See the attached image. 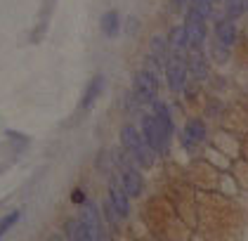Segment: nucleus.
Instances as JSON below:
<instances>
[{"label": "nucleus", "mask_w": 248, "mask_h": 241, "mask_svg": "<svg viewBox=\"0 0 248 241\" xmlns=\"http://www.w3.org/2000/svg\"><path fill=\"white\" fill-rule=\"evenodd\" d=\"M121 142H123V147L130 151V156H133L140 166L149 168L154 163V154H156V151L149 147V142L144 140V135H140V132L135 130V126H123V128H121Z\"/></svg>", "instance_id": "f257e3e1"}, {"label": "nucleus", "mask_w": 248, "mask_h": 241, "mask_svg": "<svg viewBox=\"0 0 248 241\" xmlns=\"http://www.w3.org/2000/svg\"><path fill=\"white\" fill-rule=\"evenodd\" d=\"M187 74H189V64L187 59L182 57V52H172L166 62V80H168V88L172 93H180L187 83Z\"/></svg>", "instance_id": "f03ea898"}, {"label": "nucleus", "mask_w": 248, "mask_h": 241, "mask_svg": "<svg viewBox=\"0 0 248 241\" xmlns=\"http://www.w3.org/2000/svg\"><path fill=\"white\" fill-rule=\"evenodd\" d=\"M142 135H144V140L149 142V147H152L156 154L168 151L170 135L161 128V123H158V118H156L154 113L152 116H144V121H142Z\"/></svg>", "instance_id": "7ed1b4c3"}, {"label": "nucleus", "mask_w": 248, "mask_h": 241, "mask_svg": "<svg viewBox=\"0 0 248 241\" xmlns=\"http://www.w3.org/2000/svg\"><path fill=\"white\" fill-rule=\"evenodd\" d=\"M203 15L191 5L187 10V19H185V31H187V43H189V50H201L203 40H206V21Z\"/></svg>", "instance_id": "20e7f679"}, {"label": "nucleus", "mask_w": 248, "mask_h": 241, "mask_svg": "<svg viewBox=\"0 0 248 241\" xmlns=\"http://www.w3.org/2000/svg\"><path fill=\"white\" fill-rule=\"evenodd\" d=\"M133 90H135V97H137L140 102L154 104L156 97H158V80H156V74H154V71H137Z\"/></svg>", "instance_id": "39448f33"}, {"label": "nucleus", "mask_w": 248, "mask_h": 241, "mask_svg": "<svg viewBox=\"0 0 248 241\" xmlns=\"http://www.w3.org/2000/svg\"><path fill=\"white\" fill-rule=\"evenodd\" d=\"M128 199H130V196H128L123 182H118L114 177V180L109 182V201L114 204L118 218H128V213H130V201H128Z\"/></svg>", "instance_id": "423d86ee"}, {"label": "nucleus", "mask_w": 248, "mask_h": 241, "mask_svg": "<svg viewBox=\"0 0 248 241\" xmlns=\"http://www.w3.org/2000/svg\"><path fill=\"white\" fill-rule=\"evenodd\" d=\"M215 40L222 48H232L234 45V40H236V26H234L232 19L217 21V26H215Z\"/></svg>", "instance_id": "0eeeda50"}, {"label": "nucleus", "mask_w": 248, "mask_h": 241, "mask_svg": "<svg viewBox=\"0 0 248 241\" xmlns=\"http://www.w3.org/2000/svg\"><path fill=\"white\" fill-rule=\"evenodd\" d=\"M203 137H206V126H203V121L194 118V121H189V123L185 126V147L191 149L194 145L203 142Z\"/></svg>", "instance_id": "6e6552de"}, {"label": "nucleus", "mask_w": 248, "mask_h": 241, "mask_svg": "<svg viewBox=\"0 0 248 241\" xmlns=\"http://www.w3.org/2000/svg\"><path fill=\"white\" fill-rule=\"evenodd\" d=\"M123 187H125V192H128V196H140L142 194V189H144V182H142V175L133 170V168H128L125 173H123Z\"/></svg>", "instance_id": "1a4fd4ad"}, {"label": "nucleus", "mask_w": 248, "mask_h": 241, "mask_svg": "<svg viewBox=\"0 0 248 241\" xmlns=\"http://www.w3.org/2000/svg\"><path fill=\"white\" fill-rule=\"evenodd\" d=\"M69 237L71 241H95L97 234L83 220H78V223H69Z\"/></svg>", "instance_id": "9d476101"}, {"label": "nucleus", "mask_w": 248, "mask_h": 241, "mask_svg": "<svg viewBox=\"0 0 248 241\" xmlns=\"http://www.w3.org/2000/svg\"><path fill=\"white\" fill-rule=\"evenodd\" d=\"M189 74L196 80H203L208 76V64H206V59H203V55L199 50H194V55L189 57Z\"/></svg>", "instance_id": "9b49d317"}, {"label": "nucleus", "mask_w": 248, "mask_h": 241, "mask_svg": "<svg viewBox=\"0 0 248 241\" xmlns=\"http://www.w3.org/2000/svg\"><path fill=\"white\" fill-rule=\"evenodd\" d=\"M168 45H170L175 52H185V50L189 48L185 26H177V29H172V31H170V38H168Z\"/></svg>", "instance_id": "f8f14e48"}, {"label": "nucleus", "mask_w": 248, "mask_h": 241, "mask_svg": "<svg viewBox=\"0 0 248 241\" xmlns=\"http://www.w3.org/2000/svg\"><path fill=\"white\" fill-rule=\"evenodd\" d=\"M154 116L158 118L161 128L166 130L168 135H172V118H170V112H168V107H166V104H161V102H154Z\"/></svg>", "instance_id": "ddd939ff"}, {"label": "nucleus", "mask_w": 248, "mask_h": 241, "mask_svg": "<svg viewBox=\"0 0 248 241\" xmlns=\"http://www.w3.org/2000/svg\"><path fill=\"white\" fill-rule=\"evenodd\" d=\"M102 83H104V80L97 76L95 80L90 83V88L85 90V97H83V102H80V109H83V112H88V109L93 107V102L97 99V95H99V90H102Z\"/></svg>", "instance_id": "4468645a"}, {"label": "nucleus", "mask_w": 248, "mask_h": 241, "mask_svg": "<svg viewBox=\"0 0 248 241\" xmlns=\"http://www.w3.org/2000/svg\"><path fill=\"white\" fill-rule=\"evenodd\" d=\"M19 218H21L19 210H12V213H7V215L0 220V239H2V237H5V234H7L12 227H15V225L19 223Z\"/></svg>", "instance_id": "2eb2a0df"}, {"label": "nucleus", "mask_w": 248, "mask_h": 241, "mask_svg": "<svg viewBox=\"0 0 248 241\" xmlns=\"http://www.w3.org/2000/svg\"><path fill=\"white\" fill-rule=\"evenodd\" d=\"M102 31L107 36H114L116 31H118V17H116V12H107L102 17Z\"/></svg>", "instance_id": "dca6fc26"}, {"label": "nucleus", "mask_w": 248, "mask_h": 241, "mask_svg": "<svg viewBox=\"0 0 248 241\" xmlns=\"http://www.w3.org/2000/svg\"><path fill=\"white\" fill-rule=\"evenodd\" d=\"M80 220H83V223L88 225L97 237H99V220H97V210L95 208H90V206H88V208L83 210V218H80Z\"/></svg>", "instance_id": "f3484780"}, {"label": "nucleus", "mask_w": 248, "mask_h": 241, "mask_svg": "<svg viewBox=\"0 0 248 241\" xmlns=\"http://www.w3.org/2000/svg\"><path fill=\"white\" fill-rule=\"evenodd\" d=\"M246 10V0H227V17H239Z\"/></svg>", "instance_id": "a211bd4d"}, {"label": "nucleus", "mask_w": 248, "mask_h": 241, "mask_svg": "<svg viewBox=\"0 0 248 241\" xmlns=\"http://www.w3.org/2000/svg\"><path fill=\"white\" fill-rule=\"evenodd\" d=\"M71 199H74V201H78V204L83 201V194H80V189H76V192L71 194Z\"/></svg>", "instance_id": "6ab92c4d"}, {"label": "nucleus", "mask_w": 248, "mask_h": 241, "mask_svg": "<svg viewBox=\"0 0 248 241\" xmlns=\"http://www.w3.org/2000/svg\"><path fill=\"white\" fill-rule=\"evenodd\" d=\"M172 2H175V7H182V5H187L189 0H172Z\"/></svg>", "instance_id": "aec40b11"}, {"label": "nucleus", "mask_w": 248, "mask_h": 241, "mask_svg": "<svg viewBox=\"0 0 248 241\" xmlns=\"http://www.w3.org/2000/svg\"><path fill=\"white\" fill-rule=\"evenodd\" d=\"M50 241H64V239H62V237H52V239H50Z\"/></svg>", "instance_id": "412c9836"}, {"label": "nucleus", "mask_w": 248, "mask_h": 241, "mask_svg": "<svg viewBox=\"0 0 248 241\" xmlns=\"http://www.w3.org/2000/svg\"><path fill=\"white\" fill-rule=\"evenodd\" d=\"M102 241H114V239H109V237H102Z\"/></svg>", "instance_id": "4be33fe9"}]
</instances>
